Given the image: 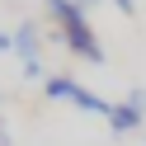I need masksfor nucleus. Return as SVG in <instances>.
I'll return each mask as SVG.
<instances>
[{"instance_id": "1", "label": "nucleus", "mask_w": 146, "mask_h": 146, "mask_svg": "<svg viewBox=\"0 0 146 146\" xmlns=\"http://www.w3.org/2000/svg\"><path fill=\"white\" fill-rule=\"evenodd\" d=\"M47 10L57 14V24H61V33H66V47L76 52V57H85V61H104V47H99V38L90 33V24H85V5H76V0H47Z\"/></svg>"}, {"instance_id": "2", "label": "nucleus", "mask_w": 146, "mask_h": 146, "mask_svg": "<svg viewBox=\"0 0 146 146\" xmlns=\"http://www.w3.org/2000/svg\"><path fill=\"white\" fill-rule=\"evenodd\" d=\"M42 94H47V99H61V104H76V108H85V113H104V118H108V108H113V104H104V99H94L85 85L66 80V76H52Z\"/></svg>"}, {"instance_id": "3", "label": "nucleus", "mask_w": 146, "mask_h": 146, "mask_svg": "<svg viewBox=\"0 0 146 146\" xmlns=\"http://www.w3.org/2000/svg\"><path fill=\"white\" fill-rule=\"evenodd\" d=\"M38 47H42V38H38V24H24V29L14 33V52L24 57V66H29V61H38Z\"/></svg>"}, {"instance_id": "4", "label": "nucleus", "mask_w": 146, "mask_h": 146, "mask_svg": "<svg viewBox=\"0 0 146 146\" xmlns=\"http://www.w3.org/2000/svg\"><path fill=\"white\" fill-rule=\"evenodd\" d=\"M108 127H113L118 137L132 132V127H141V108H132V104H113V108H108Z\"/></svg>"}, {"instance_id": "5", "label": "nucleus", "mask_w": 146, "mask_h": 146, "mask_svg": "<svg viewBox=\"0 0 146 146\" xmlns=\"http://www.w3.org/2000/svg\"><path fill=\"white\" fill-rule=\"evenodd\" d=\"M14 47V38H10V33H0V52H10Z\"/></svg>"}, {"instance_id": "6", "label": "nucleus", "mask_w": 146, "mask_h": 146, "mask_svg": "<svg viewBox=\"0 0 146 146\" xmlns=\"http://www.w3.org/2000/svg\"><path fill=\"white\" fill-rule=\"evenodd\" d=\"M113 5H118V10H123V14H132V0H113Z\"/></svg>"}, {"instance_id": "7", "label": "nucleus", "mask_w": 146, "mask_h": 146, "mask_svg": "<svg viewBox=\"0 0 146 146\" xmlns=\"http://www.w3.org/2000/svg\"><path fill=\"white\" fill-rule=\"evenodd\" d=\"M76 5H94V0H76Z\"/></svg>"}, {"instance_id": "8", "label": "nucleus", "mask_w": 146, "mask_h": 146, "mask_svg": "<svg viewBox=\"0 0 146 146\" xmlns=\"http://www.w3.org/2000/svg\"><path fill=\"white\" fill-rule=\"evenodd\" d=\"M0 146H5V132H0Z\"/></svg>"}]
</instances>
